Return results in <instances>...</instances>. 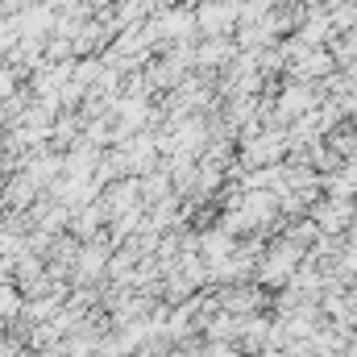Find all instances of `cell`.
Wrapping results in <instances>:
<instances>
[{
	"mask_svg": "<svg viewBox=\"0 0 357 357\" xmlns=\"http://www.w3.org/2000/svg\"><path fill=\"white\" fill-rule=\"evenodd\" d=\"M167 191H171V175H167L162 167H158L154 175H146V178H142V199H162Z\"/></svg>",
	"mask_w": 357,
	"mask_h": 357,
	"instance_id": "6da1fadb",
	"label": "cell"
},
{
	"mask_svg": "<svg viewBox=\"0 0 357 357\" xmlns=\"http://www.w3.org/2000/svg\"><path fill=\"white\" fill-rule=\"evenodd\" d=\"M195 25H204V29H220V25H225V8H220V4H204L199 17H195Z\"/></svg>",
	"mask_w": 357,
	"mask_h": 357,
	"instance_id": "7a4b0ae2",
	"label": "cell"
},
{
	"mask_svg": "<svg viewBox=\"0 0 357 357\" xmlns=\"http://www.w3.org/2000/svg\"><path fill=\"white\" fill-rule=\"evenodd\" d=\"M17 67H8V63H0V100H13L17 96Z\"/></svg>",
	"mask_w": 357,
	"mask_h": 357,
	"instance_id": "3957f363",
	"label": "cell"
},
{
	"mask_svg": "<svg viewBox=\"0 0 357 357\" xmlns=\"http://www.w3.org/2000/svg\"><path fill=\"white\" fill-rule=\"evenodd\" d=\"M91 8H96V13H104V8H108V4H116V0H88Z\"/></svg>",
	"mask_w": 357,
	"mask_h": 357,
	"instance_id": "277c9868",
	"label": "cell"
}]
</instances>
